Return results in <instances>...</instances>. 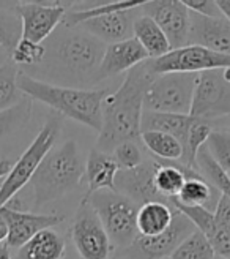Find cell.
I'll return each mask as SVG.
<instances>
[{"label": "cell", "instance_id": "obj_5", "mask_svg": "<svg viewBox=\"0 0 230 259\" xmlns=\"http://www.w3.org/2000/svg\"><path fill=\"white\" fill-rule=\"evenodd\" d=\"M95 209L103 223L112 247L128 248L137 239L136 217L139 205L123 194L112 190H101L84 196Z\"/></svg>", "mask_w": 230, "mask_h": 259}, {"label": "cell", "instance_id": "obj_11", "mask_svg": "<svg viewBox=\"0 0 230 259\" xmlns=\"http://www.w3.org/2000/svg\"><path fill=\"white\" fill-rule=\"evenodd\" d=\"M13 11L21 19V38L43 45L52 35L67 15L63 2H19Z\"/></svg>", "mask_w": 230, "mask_h": 259}, {"label": "cell", "instance_id": "obj_31", "mask_svg": "<svg viewBox=\"0 0 230 259\" xmlns=\"http://www.w3.org/2000/svg\"><path fill=\"white\" fill-rule=\"evenodd\" d=\"M210 157L214 160L224 172L230 171V133L222 130H213L207 144H205Z\"/></svg>", "mask_w": 230, "mask_h": 259}, {"label": "cell", "instance_id": "obj_22", "mask_svg": "<svg viewBox=\"0 0 230 259\" xmlns=\"http://www.w3.org/2000/svg\"><path fill=\"white\" fill-rule=\"evenodd\" d=\"M65 240L54 228L43 229L16 251V259H62Z\"/></svg>", "mask_w": 230, "mask_h": 259}, {"label": "cell", "instance_id": "obj_36", "mask_svg": "<svg viewBox=\"0 0 230 259\" xmlns=\"http://www.w3.org/2000/svg\"><path fill=\"white\" fill-rule=\"evenodd\" d=\"M213 213H214V220H216V223H218V226L230 236V199L225 198L224 194H221V199Z\"/></svg>", "mask_w": 230, "mask_h": 259}, {"label": "cell", "instance_id": "obj_35", "mask_svg": "<svg viewBox=\"0 0 230 259\" xmlns=\"http://www.w3.org/2000/svg\"><path fill=\"white\" fill-rule=\"evenodd\" d=\"M183 5L191 13H197V15L207 16V18H219V16H222L218 4L211 2V0H183Z\"/></svg>", "mask_w": 230, "mask_h": 259}, {"label": "cell", "instance_id": "obj_33", "mask_svg": "<svg viewBox=\"0 0 230 259\" xmlns=\"http://www.w3.org/2000/svg\"><path fill=\"white\" fill-rule=\"evenodd\" d=\"M21 40V19L15 11L0 10V46L11 54Z\"/></svg>", "mask_w": 230, "mask_h": 259}, {"label": "cell", "instance_id": "obj_19", "mask_svg": "<svg viewBox=\"0 0 230 259\" xmlns=\"http://www.w3.org/2000/svg\"><path fill=\"white\" fill-rule=\"evenodd\" d=\"M119 171V166L109 153L93 149L85 161L84 177L87 180V194L101 190L115 191V176Z\"/></svg>", "mask_w": 230, "mask_h": 259}, {"label": "cell", "instance_id": "obj_2", "mask_svg": "<svg viewBox=\"0 0 230 259\" xmlns=\"http://www.w3.org/2000/svg\"><path fill=\"white\" fill-rule=\"evenodd\" d=\"M148 60L126 73L122 85L109 92L103 101V128L95 149L110 153L125 141L140 138L144 114V95L153 79Z\"/></svg>", "mask_w": 230, "mask_h": 259}, {"label": "cell", "instance_id": "obj_21", "mask_svg": "<svg viewBox=\"0 0 230 259\" xmlns=\"http://www.w3.org/2000/svg\"><path fill=\"white\" fill-rule=\"evenodd\" d=\"M175 210L165 202H147L137 209L136 228L140 237H155L167 229L174 220Z\"/></svg>", "mask_w": 230, "mask_h": 259}, {"label": "cell", "instance_id": "obj_32", "mask_svg": "<svg viewBox=\"0 0 230 259\" xmlns=\"http://www.w3.org/2000/svg\"><path fill=\"white\" fill-rule=\"evenodd\" d=\"M46 56V48L44 45H36L27 40H21L13 49V53L10 54L11 62L16 67H38Z\"/></svg>", "mask_w": 230, "mask_h": 259}, {"label": "cell", "instance_id": "obj_7", "mask_svg": "<svg viewBox=\"0 0 230 259\" xmlns=\"http://www.w3.org/2000/svg\"><path fill=\"white\" fill-rule=\"evenodd\" d=\"M197 74H155L144 95V111L189 115Z\"/></svg>", "mask_w": 230, "mask_h": 259}, {"label": "cell", "instance_id": "obj_10", "mask_svg": "<svg viewBox=\"0 0 230 259\" xmlns=\"http://www.w3.org/2000/svg\"><path fill=\"white\" fill-rule=\"evenodd\" d=\"M189 115L205 122L230 115V84L222 79L221 70L197 74Z\"/></svg>", "mask_w": 230, "mask_h": 259}, {"label": "cell", "instance_id": "obj_40", "mask_svg": "<svg viewBox=\"0 0 230 259\" xmlns=\"http://www.w3.org/2000/svg\"><path fill=\"white\" fill-rule=\"evenodd\" d=\"M0 259H11V253H10V247L4 242L0 243Z\"/></svg>", "mask_w": 230, "mask_h": 259}, {"label": "cell", "instance_id": "obj_1", "mask_svg": "<svg viewBox=\"0 0 230 259\" xmlns=\"http://www.w3.org/2000/svg\"><path fill=\"white\" fill-rule=\"evenodd\" d=\"M44 48L46 56L38 67L50 77L49 84L81 89L79 85L99 82L98 70L106 45L90 33L63 25V29L55 30L50 43Z\"/></svg>", "mask_w": 230, "mask_h": 259}, {"label": "cell", "instance_id": "obj_17", "mask_svg": "<svg viewBox=\"0 0 230 259\" xmlns=\"http://www.w3.org/2000/svg\"><path fill=\"white\" fill-rule=\"evenodd\" d=\"M142 7V5H140ZM139 7V8H140ZM123 10L113 11L104 16H98L93 19H87L78 27H84L82 30L95 36L101 43L113 45L128 38H133V27L137 18V10Z\"/></svg>", "mask_w": 230, "mask_h": 259}, {"label": "cell", "instance_id": "obj_16", "mask_svg": "<svg viewBox=\"0 0 230 259\" xmlns=\"http://www.w3.org/2000/svg\"><path fill=\"white\" fill-rule=\"evenodd\" d=\"M186 45L207 48L213 53L230 56V22L222 15L219 18H207L191 13L189 35Z\"/></svg>", "mask_w": 230, "mask_h": 259}, {"label": "cell", "instance_id": "obj_3", "mask_svg": "<svg viewBox=\"0 0 230 259\" xmlns=\"http://www.w3.org/2000/svg\"><path fill=\"white\" fill-rule=\"evenodd\" d=\"M18 87L30 100L41 101L60 115H65L88 128L101 132L103 128V101L106 89H74L38 81L25 71L18 74Z\"/></svg>", "mask_w": 230, "mask_h": 259}, {"label": "cell", "instance_id": "obj_23", "mask_svg": "<svg viewBox=\"0 0 230 259\" xmlns=\"http://www.w3.org/2000/svg\"><path fill=\"white\" fill-rule=\"evenodd\" d=\"M133 36L145 49L148 59H159L172 51L167 36L155 21L145 15H137L133 27Z\"/></svg>", "mask_w": 230, "mask_h": 259}, {"label": "cell", "instance_id": "obj_39", "mask_svg": "<svg viewBox=\"0 0 230 259\" xmlns=\"http://www.w3.org/2000/svg\"><path fill=\"white\" fill-rule=\"evenodd\" d=\"M7 236H8V228H7L4 217L0 215V243H4L7 240Z\"/></svg>", "mask_w": 230, "mask_h": 259}, {"label": "cell", "instance_id": "obj_20", "mask_svg": "<svg viewBox=\"0 0 230 259\" xmlns=\"http://www.w3.org/2000/svg\"><path fill=\"white\" fill-rule=\"evenodd\" d=\"M158 161V167L153 177V184L158 191L159 196L170 205V201L178 198L186 177H191L194 174H200L196 169L182 164L180 161Z\"/></svg>", "mask_w": 230, "mask_h": 259}, {"label": "cell", "instance_id": "obj_34", "mask_svg": "<svg viewBox=\"0 0 230 259\" xmlns=\"http://www.w3.org/2000/svg\"><path fill=\"white\" fill-rule=\"evenodd\" d=\"M112 160L119 166L120 171H130L144 163L142 152H140L136 141H125L119 144L110 153Z\"/></svg>", "mask_w": 230, "mask_h": 259}, {"label": "cell", "instance_id": "obj_44", "mask_svg": "<svg viewBox=\"0 0 230 259\" xmlns=\"http://www.w3.org/2000/svg\"><path fill=\"white\" fill-rule=\"evenodd\" d=\"M162 259H172V257H170V256H169V257H162Z\"/></svg>", "mask_w": 230, "mask_h": 259}, {"label": "cell", "instance_id": "obj_24", "mask_svg": "<svg viewBox=\"0 0 230 259\" xmlns=\"http://www.w3.org/2000/svg\"><path fill=\"white\" fill-rule=\"evenodd\" d=\"M193 123L191 115H178V114H161L144 111L142 114V125H140V133L142 132H162L178 139L183 147L186 139L188 130Z\"/></svg>", "mask_w": 230, "mask_h": 259}, {"label": "cell", "instance_id": "obj_18", "mask_svg": "<svg viewBox=\"0 0 230 259\" xmlns=\"http://www.w3.org/2000/svg\"><path fill=\"white\" fill-rule=\"evenodd\" d=\"M147 60L148 56L145 49L140 46V43L134 36L119 43L107 45L98 70V77L99 81H103L106 77H112L115 74H120L125 71L128 73Z\"/></svg>", "mask_w": 230, "mask_h": 259}, {"label": "cell", "instance_id": "obj_28", "mask_svg": "<svg viewBox=\"0 0 230 259\" xmlns=\"http://www.w3.org/2000/svg\"><path fill=\"white\" fill-rule=\"evenodd\" d=\"M18 74L19 68L11 60L0 65V112L16 106L25 98L18 87Z\"/></svg>", "mask_w": 230, "mask_h": 259}, {"label": "cell", "instance_id": "obj_42", "mask_svg": "<svg viewBox=\"0 0 230 259\" xmlns=\"http://www.w3.org/2000/svg\"><path fill=\"white\" fill-rule=\"evenodd\" d=\"M227 177H228V180H230V171L227 172Z\"/></svg>", "mask_w": 230, "mask_h": 259}, {"label": "cell", "instance_id": "obj_27", "mask_svg": "<svg viewBox=\"0 0 230 259\" xmlns=\"http://www.w3.org/2000/svg\"><path fill=\"white\" fill-rule=\"evenodd\" d=\"M211 132H213V126L210 122L199 120V119L193 117V123H191L186 139L183 142V158L180 161L182 164L197 171V164H196L197 153L203 146L207 144Z\"/></svg>", "mask_w": 230, "mask_h": 259}, {"label": "cell", "instance_id": "obj_4", "mask_svg": "<svg viewBox=\"0 0 230 259\" xmlns=\"http://www.w3.org/2000/svg\"><path fill=\"white\" fill-rule=\"evenodd\" d=\"M85 174V161L76 141H67L50 150L30 180L33 205L43 207L73 191Z\"/></svg>", "mask_w": 230, "mask_h": 259}, {"label": "cell", "instance_id": "obj_12", "mask_svg": "<svg viewBox=\"0 0 230 259\" xmlns=\"http://www.w3.org/2000/svg\"><path fill=\"white\" fill-rule=\"evenodd\" d=\"M142 15L151 18L167 36L172 49L183 48L188 43L191 11L177 0H153L139 8Z\"/></svg>", "mask_w": 230, "mask_h": 259}, {"label": "cell", "instance_id": "obj_26", "mask_svg": "<svg viewBox=\"0 0 230 259\" xmlns=\"http://www.w3.org/2000/svg\"><path fill=\"white\" fill-rule=\"evenodd\" d=\"M140 141L153 153L155 160L159 161H182L183 158V147L174 136L162 133V132H142Z\"/></svg>", "mask_w": 230, "mask_h": 259}, {"label": "cell", "instance_id": "obj_6", "mask_svg": "<svg viewBox=\"0 0 230 259\" xmlns=\"http://www.w3.org/2000/svg\"><path fill=\"white\" fill-rule=\"evenodd\" d=\"M60 123L62 119L59 115H50L32 141V144L24 150L18 161L11 166L10 172L0 184V207L7 205L13 198L18 196V193L32 180L44 157L54 149Z\"/></svg>", "mask_w": 230, "mask_h": 259}, {"label": "cell", "instance_id": "obj_43", "mask_svg": "<svg viewBox=\"0 0 230 259\" xmlns=\"http://www.w3.org/2000/svg\"><path fill=\"white\" fill-rule=\"evenodd\" d=\"M214 259H224V257H218V256H216V257H214Z\"/></svg>", "mask_w": 230, "mask_h": 259}, {"label": "cell", "instance_id": "obj_37", "mask_svg": "<svg viewBox=\"0 0 230 259\" xmlns=\"http://www.w3.org/2000/svg\"><path fill=\"white\" fill-rule=\"evenodd\" d=\"M216 4H218L221 13H222V15H224V16L228 19V22H230V0H219V2H216Z\"/></svg>", "mask_w": 230, "mask_h": 259}, {"label": "cell", "instance_id": "obj_9", "mask_svg": "<svg viewBox=\"0 0 230 259\" xmlns=\"http://www.w3.org/2000/svg\"><path fill=\"white\" fill-rule=\"evenodd\" d=\"M71 239L82 259H109L112 243L95 209L82 198L71 226Z\"/></svg>", "mask_w": 230, "mask_h": 259}, {"label": "cell", "instance_id": "obj_29", "mask_svg": "<svg viewBox=\"0 0 230 259\" xmlns=\"http://www.w3.org/2000/svg\"><path fill=\"white\" fill-rule=\"evenodd\" d=\"M172 259H214L216 254L211 248L208 239L200 231H194L178 245L170 254Z\"/></svg>", "mask_w": 230, "mask_h": 259}, {"label": "cell", "instance_id": "obj_30", "mask_svg": "<svg viewBox=\"0 0 230 259\" xmlns=\"http://www.w3.org/2000/svg\"><path fill=\"white\" fill-rule=\"evenodd\" d=\"M32 115V100L25 97L16 106L0 112V139L24 126Z\"/></svg>", "mask_w": 230, "mask_h": 259}, {"label": "cell", "instance_id": "obj_25", "mask_svg": "<svg viewBox=\"0 0 230 259\" xmlns=\"http://www.w3.org/2000/svg\"><path fill=\"white\" fill-rule=\"evenodd\" d=\"M175 199L183 205H199L214 212L216 205L221 199V193L200 174H194L186 177L183 188Z\"/></svg>", "mask_w": 230, "mask_h": 259}, {"label": "cell", "instance_id": "obj_41", "mask_svg": "<svg viewBox=\"0 0 230 259\" xmlns=\"http://www.w3.org/2000/svg\"><path fill=\"white\" fill-rule=\"evenodd\" d=\"M221 74H222V79H224L227 84H230V67L222 68V70H221Z\"/></svg>", "mask_w": 230, "mask_h": 259}, {"label": "cell", "instance_id": "obj_13", "mask_svg": "<svg viewBox=\"0 0 230 259\" xmlns=\"http://www.w3.org/2000/svg\"><path fill=\"white\" fill-rule=\"evenodd\" d=\"M196 226L182 213L175 210L170 226L162 234L155 237H140L131 245V259H162L169 257Z\"/></svg>", "mask_w": 230, "mask_h": 259}, {"label": "cell", "instance_id": "obj_14", "mask_svg": "<svg viewBox=\"0 0 230 259\" xmlns=\"http://www.w3.org/2000/svg\"><path fill=\"white\" fill-rule=\"evenodd\" d=\"M0 215L4 217L7 228H8V236L5 243L11 248L19 250L22 245L27 243L33 236L43 229L54 228L59 223H62L60 215H40V213H32L25 210L11 209V207H0Z\"/></svg>", "mask_w": 230, "mask_h": 259}, {"label": "cell", "instance_id": "obj_38", "mask_svg": "<svg viewBox=\"0 0 230 259\" xmlns=\"http://www.w3.org/2000/svg\"><path fill=\"white\" fill-rule=\"evenodd\" d=\"M11 163L8 160H0V180H4L7 177V174L10 172L11 169Z\"/></svg>", "mask_w": 230, "mask_h": 259}, {"label": "cell", "instance_id": "obj_8", "mask_svg": "<svg viewBox=\"0 0 230 259\" xmlns=\"http://www.w3.org/2000/svg\"><path fill=\"white\" fill-rule=\"evenodd\" d=\"M148 67L153 74H165V73H188L199 74L203 71L222 70L230 67V56L218 54L213 51L186 45L183 48L172 49L169 54L159 59H150Z\"/></svg>", "mask_w": 230, "mask_h": 259}, {"label": "cell", "instance_id": "obj_15", "mask_svg": "<svg viewBox=\"0 0 230 259\" xmlns=\"http://www.w3.org/2000/svg\"><path fill=\"white\" fill-rule=\"evenodd\" d=\"M158 167L156 160L144 161L130 171H119L115 176V191L131 199L139 207L147 202H165L155 188L153 177ZM167 204V202H165Z\"/></svg>", "mask_w": 230, "mask_h": 259}]
</instances>
